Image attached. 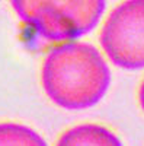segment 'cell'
Here are the masks:
<instances>
[{
    "label": "cell",
    "instance_id": "277c9868",
    "mask_svg": "<svg viewBox=\"0 0 144 146\" xmlns=\"http://www.w3.org/2000/svg\"><path fill=\"white\" fill-rule=\"evenodd\" d=\"M60 146H119V140L111 130L98 124H80L73 129L67 130L64 135L58 139Z\"/></svg>",
    "mask_w": 144,
    "mask_h": 146
},
{
    "label": "cell",
    "instance_id": "3957f363",
    "mask_svg": "<svg viewBox=\"0 0 144 146\" xmlns=\"http://www.w3.org/2000/svg\"><path fill=\"white\" fill-rule=\"evenodd\" d=\"M99 41L116 67L144 69V0H125L118 5L108 15Z\"/></svg>",
    "mask_w": 144,
    "mask_h": 146
},
{
    "label": "cell",
    "instance_id": "8992f818",
    "mask_svg": "<svg viewBox=\"0 0 144 146\" xmlns=\"http://www.w3.org/2000/svg\"><path fill=\"white\" fill-rule=\"evenodd\" d=\"M138 101H140V107L143 110V113H144V80H143L141 86H140V91H138Z\"/></svg>",
    "mask_w": 144,
    "mask_h": 146
},
{
    "label": "cell",
    "instance_id": "5b68a950",
    "mask_svg": "<svg viewBox=\"0 0 144 146\" xmlns=\"http://www.w3.org/2000/svg\"><path fill=\"white\" fill-rule=\"evenodd\" d=\"M44 146L45 140L31 127L16 123H0V146Z\"/></svg>",
    "mask_w": 144,
    "mask_h": 146
},
{
    "label": "cell",
    "instance_id": "6da1fadb",
    "mask_svg": "<svg viewBox=\"0 0 144 146\" xmlns=\"http://www.w3.org/2000/svg\"><path fill=\"white\" fill-rule=\"evenodd\" d=\"M41 82L45 95L57 107L79 111L98 104L111 85V72L96 47L66 42L44 60Z\"/></svg>",
    "mask_w": 144,
    "mask_h": 146
},
{
    "label": "cell",
    "instance_id": "7a4b0ae2",
    "mask_svg": "<svg viewBox=\"0 0 144 146\" xmlns=\"http://www.w3.org/2000/svg\"><path fill=\"white\" fill-rule=\"evenodd\" d=\"M18 18L48 41L86 35L99 23L106 0H10Z\"/></svg>",
    "mask_w": 144,
    "mask_h": 146
}]
</instances>
